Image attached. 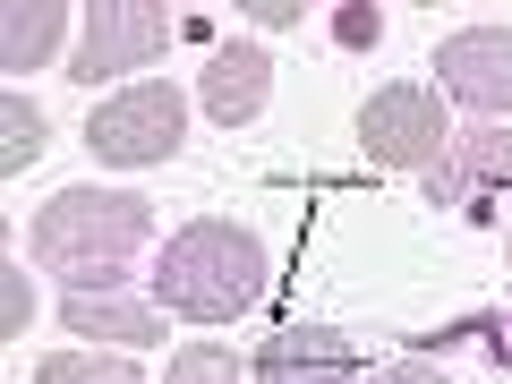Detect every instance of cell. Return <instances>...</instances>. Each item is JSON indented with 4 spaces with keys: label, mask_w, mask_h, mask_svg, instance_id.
I'll return each instance as SVG.
<instances>
[{
    "label": "cell",
    "mask_w": 512,
    "mask_h": 384,
    "mask_svg": "<svg viewBox=\"0 0 512 384\" xmlns=\"http://www.w3.org/2000/svg\"><path fill=\"white\" fill-rule=\"evenodd\" d=\"M35 384H137V367L103 359V350H52V359H35Z\"/></svg>",
    "instance_id": "cell-13"
},
{
    "label": "cell",
    "mask_w": 512,
    "mask_h": 384,
    "mask_svg": "<svg viewBox=\"0 0 512 384\" xmlns=\"http://www.w3.org/2000/svg\"><path fill=\"white\" fill-rule=\"evenodd\" d=\"M436 77L470 111H512V26H461L453 43H436Z\"/></svg>",
    "instance_id": "cell-7"
},
{
    "label": "cell",
    "mask_w": 512,
    "mask_h": 384,
    "mask_svg": "<svg viewBox=\"0 0 512 384\" xmlns=\"http://www.w3.org/2000/svg\"><path fill=\"white\" fill-rule=\"evenodd\" d=\"M376 384H453V376H444L436 359H393V367H384Z\"/></svg>",
    "instance_id": "cell-18"
},
{
    "label": "cell",
    "mask_w": 512,
    "mask_h": 384,
    "mask_svg": "<svg viewBox=\"0 0 512 384\" xmlns=\"http://www.w3.org/2000/svg\"><path fill=\"white\" fill-rule=\"evenodd\" d=\"M248 18L265 26V35H291V26H308V9H291V0H256Z\"/></svg>",
    "instance_id": "cell-17"
},
{
    "label": "cell",
    "mask_w": 512,
    "mask_h": 384,
    "mask_svg": "<svg viewBox=\"0 0 512 384\" xmlns=\"http://www.w3.org/2000/svg\"><path fill=\"white\" fill-rule=\"evenodd\" d=\"M60 35H69V9H60V0H9V9H0V69L35 77L43 60L60 52Z\"/></svg>",
    "instance_id": "cell-11"
},
{
    "label": "cell",
    "mask_w": 512,
    "mask_h": 384,
    "mask_svg": "<svg viewBox=\"0 0 512 384\" xmlns=\"http://www.w3.org/2000/svg\"><path fill=\"white\" fill-rule=\"evenodd\" d=\"M265 282H274V256H265V239H256L248 222H231V214H205V222H188V231H171V248L154 256V299H163L171 316H197V325L248 316L256 299H265Z\"/></svg>",
    "instance_id": "cell-1"
},
{
    "label": "cell",
    "mask_w": 512,
    "mask_h": 384,
    "mask_svg": "<svg viewBox=\"0 0 512 384\" xmlns=\"http://www.w3.org/2000/svg\"><path fill=\"white\" fill-rule=\"evenodd\" d=\"M248 384H359V350L333 325H282L248 359Z\"/></svg>",
    "instance_id": "cell-8"
},
{
    "label": "cell",
    "mask_w": 512,
    "mask_h": 384,
    "mask_svg": "<svg viewBox=\"0 0 512 384\" xmlns=\"http://www.w3.org/2000/svg\"><path fill=\"white\" fill-rule=\"evenodd\" d=\"M60 325L86 333V342L154 350L171 333V316H163V299H137L128 282H69V291H60Z\"/></svg>",
    "instance_id": "cell-6"
},
{
    "label": "cell",
    "mask_w": 512,
    "mask_h": 384,
    "mask_svg": "<svg viewBox=\"0 0 512 384\" xmlns=\"http://www.w3.org/2000/svg\"><path fill=\"white\" fill-rule=\"evenodd\" d=\"M478 188H512V128H470L436 171H427V197L436 205H461Z\"/></svg>",
    "instance_id": "cell-10"
},
{
    "label": "cell",
    "mask_w": 512,
    "mask_h": 384,
    "mask_svg": "<svg viewBox=\"0 0 512 384\" xmlns=\"http://www.w3.org/2000/svg\"><path fill=\"white\" fill-rule=\"evenodd\" d=\"M0 128H9V137H0V171H26L43 146H52V120H43L26 94H0Z\"/></svg>",
    "instance_id": "cell-12"
},
{
    "label": "cell",
    "mask_w": 512,
    "mask_h": 384,
    "mask_svg": "<svg viewBox=\"0 0 512 384\" xmlns=\"http://www.w3.org/2000/svg\"><path fill=\"white\" fill-rule=\"evenodd\" d=\"M163 384H248V367H239L222 342H188L180 359H171V376H163Z\"/></svg>",
    "instance_id": "cell-14"
},
{
    "label": "cell",
    "mask_w": 512,
    "mask_h": 384,
    "mask_svg": "<svg viewBox=\"0 0 512 384\" xmlns=\"http://www.w3.org/2000/svg\"><path fill=\"white\" fill-rule=\"evenodd\" d=\"M333 35H342V52H359V43L384 35V18L367 9V0H342V9H333Z\"/></svg>",
    "instance_id": "cell-16"
},
{
    "label": "cell",
    "mask_w": 512,
    "mask_h": 384,
    "mask_svg": "<svg viewBox=\"0 0 512 384\" xmlns=\"http://www.w3.org/2000/svg\"><path fill=\"white\" fill-rule=\"evenodd\" d=\"M154 239V205L137 188H69L35 214V265L69 282H120V265Z\"/></svg>",
    "instance_id": "cell-2"
},
{
    "label": "cell",
    "mask_w": 512,
    "mask_h": 384,
    "mask_svg": "<svg viewBox=\"0 0 512 384\" xmlns=\"http://www.w3.org/2000/svg\"><path fill=\"white\" fill-rule=\"evenodd\" d=\"M265 94H274V60H265V43H214V60H205L197 77V103L214 128H248L256 111H265Z\"/></svg>",
    "instance_id": "cell-9"
},
{
    "label": "cell",
    "mask_w": 512,
    "mask_h": 384,
    "mask_svg": "<svg viewBox=\"0 0 512 384\" xmlns=\"http://www.w3.org/2000/svg\"><path fill=\"white\" fill-rule=\"evenodd\" d=\"M35 325V291H26V265H0V342H26Z\"/></svg>",
    "instance_id": "cell-15"
},
{
    "label": "cell",
    "mask_w": 512,
    "mask_h": 384,
    "mask_svg": "<svg viewBox=\"0 0 512 384\" xmlns=\"http://www.w3.org/2000/svg\"><path fill=\"white\" fill-rule=\"evenodd\" d=\"M359 146L393 171H436L444 163V94L427 86H376L359 103Z\"/></svg>",
    "instance_id": "cell-5"
},
{
    "label": "cell",
    "mask_w": 512,
    "mask_h": 384,
    "mask_svg": "<svg viewBox=\"0 0 512 384\" xmlns=\"http://www.w3.org/2000/svg\"><path fill=\"white\" fill-rule=\"evenodd\" d=\"M154 52H171V9L163 0H94L77 43H69V77L77 86H103V77L146 69Z\"/></svg>",
    "instance_id": "cell-4"
},
{
    "label": "cell",
    "mask_w": 512,
    "mask_h": 384,
    "mask_svg": "<svg viewBox=\"0 0 512 384\" xmlns=\"http://www.w3.org/2000/svg\"><path fill=\"white\" fill-rule=\"evenodd\" d=\"M180 137H188V94L163 86V77H154V86L111 94V103L86 120V154H94V163H111V171H154V163H171Z\"/></svg>",
    "instance_id": "cell-3"
}]
</instances>
